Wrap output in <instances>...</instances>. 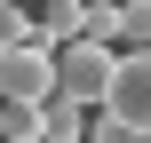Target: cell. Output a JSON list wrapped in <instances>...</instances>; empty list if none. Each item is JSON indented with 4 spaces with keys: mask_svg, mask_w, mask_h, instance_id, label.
<instances>
[{
    "mask_svg": "<svg viewBox=\"0 0 151 143\" xmlns=\"http://www.w3.org/2000/svg\"><path fill=\"white\" fill-rule=\"evenodd\" d=\"M104 119L151 135V48H119L111 64V88H104Z\"/></svg>",
    "mask_w": 151,
    "mask_h": 143,
    "instance_id": "1",
    "label": "cell"
},
{
    "mask_svg": "<svg viewBox=\"0 0 151 143\" xmlns=\"http://www.w3.org/2000/svg\"><path fill=\"white\" fill-rule=\"evenodd\" d=\"M0 96L40 111V103L56 96V48H48V40H16V48H0Z\"/></svg>",
    "mask_w": 151,
    "mask_h": 143,
    "instance_id": "2",
    "label": "cell"
},
{
    "mask_svg": "<svg viewBox=\"0 0 151 143\" xmlns=\"http://www.w3.org/2000/svg\"><path fill=\"white\" fill-rule=\"evenodd\" d=\"M111 64H119V48H104V40H64V48H56V96H72V103H104Z\"/></svg>",
    "mask_w": 151,
    "mask_h": 143,
    "instance_id": "3",
    "label": "cell"
},
{
    "mask_svg": "<svg viewBox=\"0 0 151 143\" xmlns=\"http://www.w3.org/2000/svg\"><path fill=\"white\" fill-rule=\"evenodd\" d=\"M40 143H88V103L48 96V103H40Z\"/></svg>",
    "mask_w": 151,
    "mask_h": 143,
    "instance_id": "4",
    "label": "cell"
},
{
    "mask_svg": "<svg viewBox=\"0 0 151 143\" xmlns=\"http://www.w3.org/2000/svg\"><path fill=\"white\" fill-rule=\"evenodd\" d=\"M32 16H40V40H48V48H64V40H80L88 0H32Z\"/></svg>",
    "mask_w": 151,
    "mask_h": 143,
    "instance_id": "5",
    "label": "cell"
},
{
    "mask_svg": "<svg viewBox=\"0 0 151 143\" xmlns=\"http://www.w3.org/2000/svg\"><path fill=\"white\" fill-rule=\"evenodd\" d=\"M0 143H40V111H32V103H8V96H0Z\"/></svg>",
    "mask_w": 151,
    "mask_h": 143,
    "instance_id": "6",
    "label": "cell"
},
{
    "mask_svg": "<svg viewBox=\"0 0 151 143\" xmlns=\"http://www.w3.org/2000/svg\"><path fill=\"white\" fill-rule=\"evenodd\" d=\"M80 40H104V48H119V0H88V24H80Z\"/></svg>",
    "mask_w": 151,
    "mask_h": 143,
    "instance_id": "7",
    "label": "cell"
},
{
    "mask_svg": "<svg viewBox=\"0 0 151 143\" xmlns=\"http://www.w3.org/2000/svg\"><path fill=\"white\" fill-rule=\"evenodd\" d=\"M119 48H151V0H119Z\"/></svg>",
    "mask_w": 151,
    "mask_h": 143,
    "instance_id": "8",
    "label": "cell"
},
{
    "mask_svg": "<svg viewBox=\"0 0 151 143\" xmlns=\"http://www.w3.org/2000/svg\"><path fill=\"white\" fill-rule=\"evenodd\" d=\"M16 40H40V16H32L24 0H8V8H0V48H16Z\"/></svg>",
    "mask_w": 151,
    "mask_h": 143,
    "instance_id": "9",
    "label": "cell"
},
{
    "mask_svg": "<svg viewBox=\"0 0 151 143\" xmlns=\"http://www.w3.org/2000/svg\"><path fill=\"white\" fill-rule=\"evenodd\" d=\"M88 143H151V135H135V127H119V119H96V127H88Z\"/></svg>",
    "mask_w": 151,
    "mask_h": 143,
    "instance_id": "10",
    "label": "cell"
},
{
    "mask_svg": "<svg viewBox=\"0 0 151 143\" xmlns=\"http://www.w3.org/2000/svg\"><path fill=\"white\" fill-rule=\"evenodd\" d=\"M0 8H8V0H0Z\"/></svg>",
    "mask_w": 151,
    "mask_h": 143,
    "instance_id": "11",
    "label": "cell"
}]
</instances>
